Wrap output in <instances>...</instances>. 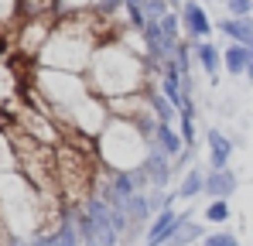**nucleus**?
<instances>
[{"mask_svg": "<svg viewBox=\"0 0 253 246\" xmlns=\"http://www.w3.org/2000/svg\"><path fill=\"white\" fill-rule=\"evenodd\" d=\"M147 58L133 48H126L124 41H103L92 51V62L85 69V82L89 89L103 99H124V96H137L147 92Z\"/></svg>", "mask_w": 253, "mask_h": 246, "instance_id": "f257e3e1", "label": "nucleus"}, {"mask_svg": "<svg viewBox=\"0 0 253 246\" xmlns=\"http://www.w3.org/2000/svg\"><path fill=\"white\" fill-rule=\"evenodd\" d=\"M83 21H85V14H79V17H58V24H55L51 38L44 44V51L38 55L42 69L72 72V76H79V72L89 69L92 51L99 44L92 41V31L83 28Z\"/></svg>", "mask_w": 253, "mask_h": 246, "instance_id": "f03ea898", "label": "nucleus"}, {"mask_svg": "<svg viewBox=\"0 0 253 246\" xmlns=\"http://www.w3.org/2000/svg\"><path fill=\"white\" fill-rule=\"evenodd\" d=\"M96 147H99V161H103L106 171H133V167L144 164L151 140H144V133L137 130L133 120L113 117V120L99 130Z\"/></svg>", "mask_w": 253, "mask_h": 246, "instance_id": "7ed1b4c3", "label": "nucleus"}, {"mask_svg": "<svg viewBox=\"0 0 253 246\" xmlns=\"http://www.w3.org/2000/svg\"><path fill=\"white\" fill-rule=\"evenodd\" d=\"M178 17H181V31H185V38L192 41H209L212 38V17L209 10H206V3L202 0H185V7L178 10Z\"/></svg>", "mask_w": 253, "mask_h": 246, "instance_id": "20e7f679", "label": "nucleus"}, {"mask_svg": "<svg viewBox=\"0 0 253 246\" xmlns=\"http://www.w3.org/2000/svg\"><path fill=\"white\" fill-rule=\"evenodd\" d=\"M144 174H147V181H151V188H168V181H171V174H174V161H171L165 151H158L154 144L147 147V158H144Z\"/></svg>", "mask_w": 253, "mask_h": 246, "instance_id": "39448f33", "label": "nucleus"}, {"mask_svg": "<svg viewBox=\"0 0 253 246\" xmlns=\"http://www.w3.org/2000/svg\"><path fill=\"white\" fill-rule=\"evenodd\" d=\"M181 219H185V212H174V208L158 212V215L151 219V226H147L144 246H168V240L174 236V229L181 226Z\"/></svg>", "mask_w": 253, "mask_h": 246, "instance_id": "423d86ee", "label": "nucleus"}, {"mask_svg": "<svg viewBox=\"0 0 253 246\" xmlns=\"http://www.w3.org/2000/svg\"><path fill=\"white\" fill-rule=\"evenodd\" d=\"M206 144H209V171H222V167H229L233 140H229L219 126H209V130H206Z\"/></svg>", "mask_w": 253, "mask_h": 246, "instance_id": "0eeeda50", "label": "nucleus"}, {"mask_svg": "<svg viewBox=\"0 0 253 246\" xmlns=\"http://www.w3.org/2000/svg\"><path fill=\"white\" fill-rule=\"evenodd\" d=\"M151 144H154L158 151H165L171 161H178L185 151H192V147H185V140H181V130H174V123H158V126H154V137H151Z\"/></svg>", "mask_w": 253, "mask_h": 246, "instance_id": "6e6552de", "label": "nucleus"}, {"mask_svg": "<svg viewBox=\"0 0 253 246\" xmlns=\"http://www.w3.org/2000/svg\"><path fill=\"white\" fill-rule=\"evenodd\" d=\"M236 185H240V178H236L233 167L206 171V195H209V202H212V199H229V195L236 192Z\"/></svg>", "mask_w": 253, "mask_h": 246, "instance_id": "1a4fd4ad", "label": "nucleus"}, {"mask_svg": "<svg viewBox=\"0 0 253 246\" xmlns=\"http://www.w3.org/2000/svg\"><path fill=\"white\" fill-rule=\"evenodd\" d=\"M192 58L199 62V69H202L212 82L219 79V69H222V48H215L212 41H195V44H192Z\"/></svg>", "mask_w": 253, "mask_h": 246, "instance_id": "9d476101", "label": "nucleus"}, {"mask_svg": "<svg viewBox=\"0 0 253 246\" xmlns=\"http://www.w3.org/2000/svg\"><path fill=\"white\" fill-rule=\"evenodd\" d=\"M222 69H226V76H233V79H247V69H250V48L229 41V44L222 48Z\"/></svg>", "mask_w": 253, "mask_h": 246, "instance_id": "9b49d317", "label": "nucleus"}, {"mask_svg": "<svg viewBox=\"0 0 253 246\" xmlns=\"http://www.w3.org/2000/svg\"><path fill=\"white\" fill-rule=\"evenodd\" d=\"M219 31L233 41V44H247V48L253 44V21L250 17H222L219 21Z\"/></svg>", "mask_w": 253, "mask_h": 246, "instance_id": "f8f14e48", "label": "nucleus"}, {"mask_svg": "<svg viewBox=\"0 0 253 246\" xmlns=\"http://www.w3.org/2000/svg\"><path fill=\"white\" fill-rule=\"evenodd\" d=\"M174 195H178L181 202H192V199L206 195V171H202V167H188V171L181 174V185H178Z\"/></svg>", "mask_w": 253, "mask_h": 246, "instance_id": "ddd939ff", "label": "nucleus"}, {"mask_svg": "<svg viewBox=\"0 0 253 246\" xmlns=\"http://www.w3.org/2000/svg\"><path fill=\"white\" fill-rule=\"evenodd\" d=\"M195 240L202 243V240H206V233H202V226H199V222H192V215L185 212V219H181V226L174 229V236L168 240V246H192Z\"/></svg>", "mask_w": 253, "mask_h": 246, "instance_id": "4468645a", "label": "nucleus"}, {"mask_svg": "<svg viewBox=\"0 0 253 246\" xmlns=\"http://www.w3.org/2000/svg\"><path fill=\"white\" fill-rule=\"evenodd\" d=\"M229 219H233L229 199H212V202L206 205V222H209V226H219V229H222Z\"/></svg>", "mask_w": 253, "mask_h": 246, "instance_id": "2eb2a0df", "label": "nucleus"}, {"mask_svg": "<svg viewBox=\"0 0 253 246\" xmlns=\"http://www.w3.org/2000/svg\"><path fill=\"white\" fill-rule=\"evenodd\" d=\"M17 17H21V0H0V35L10 31Z\"/></svg>", "mask_w": 253, "mask_h": 246, "instance_id": "dca6fc26", "label": "nucleus"}, {"mask_svg": "<svg viewBox=\"0 0 253 246\" xmlns=\"http://www.w3.org/2000/svg\"><path fill=\"white\" fill-rule=\"evenodd\" d=\"M202 246H240V240H236V233H229V229H215V233H206Z\"/></svg>", "mask_w": 253, "mask_h": 246, "instance_id": "f3484780", "label": "nucleus"}, {"mask_svg": "<svg viewBox=\"0 0 253 246\" xmlns=\"http://www.w3.org/2000/svg\"><path fill=\"white\" fill-rule=\"evenodd\" d=\"M226 17H250L253 14V0H222Z\"/></svg>", "mask_w": 253, "mask_h": 246, "instance_id": "a211bd4d", "label": "nucleus"}, {"mask_svg": "<svg viewBox=\"0 0 253 246\" xmlns=\"http://www.w3.org/2000/svg\"><path fill=\"white\" fill-rule=\"evenodd\" d=\"M168 7H171V10H181V7H185V0H168Z\"/></svg>", "mask_w": 253, "mask_h": 246, "instance_id": "6ab92c4d", "label": "nucleus"}, {"mask_svg": "<svg viewBox=\"0 0 253 246\" xmlns=\"http://www.w3.org/2000/svg\"><path fill=\"white\" fill-rule=\"evenodd\" d=\"M247 79L253 82V44H250V69H247Z\"/></svg>", "mask_w": 253, "mask_h": 246, "instance_id": "aec40b11", "label": "nucleus"}, {"mask_svg": "<svg viewBox=\"0 0 253 246\" xmlns=\"http://www.w3.org/2000/svg\"><path fill=\"white\" fill-rule=\"evenodd\" d=\"M10 246H28V243H10Z\"/></svg>", "mask_w": 253, "mask_h": 246, "instance_id": "412c9836", "label": "nucleus"}, {"mask_svg": "<svg viewBox=\"0 0 253 246\" xmlns=\"http://www.w3.org/2000/svg\"><path fill=\"white\" fill-rule=\"evenodd\" d=\"M250 21H253V14H250Z\"/></svg>", "mask_w": 253, "mask_h": 246, "instance_id": "4be33fe9", "label": "nucleus"}]
</instances>
